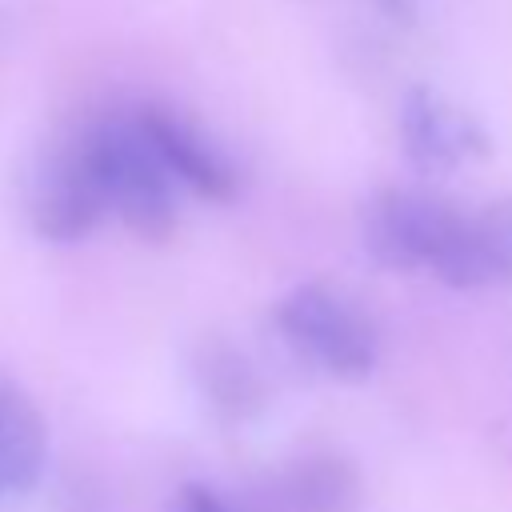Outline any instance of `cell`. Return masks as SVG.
I'll return each mask as SVG.
<instances>
[{
    "label": "cell",
    "instance_id": "1",
    "mask_svg": "<svg viewBox=\"0 0 512 512\" xmlns=\"http://www.w3.org/2000/svg\"><path fill=\"white\" fill-rule=\"evenodd\" d=\"M364 248L384 268H424L452 288H484L500 280L480 220L412 188H388L368 204Z\"/></svg>",
    "mask_w": 512,
    "mask_h": 512
},
{
    "label": "cell",
    "instance_id": "2",
    "mask_svg": "<svg viewBox=\"0 0 512 512\" xmlns=\"http://www.w3.org/2000/svg\"><path fill=\"white\" fill-rule=\"evenodd\" d=\"M88 148L108 208L140 240H164L176 228L172 172L164 168L140 124H100L88 132Z\"/></svg>",
    "mask_w": 512,
    "mask_h": 512
},
{
    "label": "cell",
    "instance_id": "3",
    "mask_svg": "<svg viewBox=\"0 0 512 512\" xmlns=\"http://www.w3.org/2000/svg\"><path fill=\"white\" fill-rule=\"evenodd\" d=\"M284 340L336 380H364L376 368V332L368 316L328 284H300L276 304Z\"/></svg>",
    "mask_w": 512,
    "mask_h": 512
},
{
    "label": "cell",
    "instance_id": "4",
    "mask_svg": "<svg viewBox=\"0 0 512 512\" xmlns=\"http://www.w3.org/2000/svg\"><path fill=\"white\" fill-rule=\"evenodd\" d=\"M32 224L44 240H80L96 228V220L108 212L96 164H92V148H88V132L64 148H56L52 156H44L36 180H32Z\"/></svg>",
    "mask_w": 512,
    "mask_h": 512
},
{
    "label": "cell",
    "instance_id": "5",
    "mask_svg": "<svg viewBox=\"0 0 512 512\" xmlns=\"http://www.w3.org/2000/svg\"><path fill=\"white\" fill-rule=\"evenodd\" d=\"M400 144L424 172H452L476 156H488V132L432 88H408L400 100Z\"/></svg>",
    "mask_w": 512,
    "mask_h": 512
},
{
    "label": "cell",
    "instance_id": "6",
    "mask_svg": "<svg viewBox=\"0 0 512 512\" xmlns=\"http://www.w3.org/2000/svg\"><path fill=\"white\" fill-rule=\"evenodd\" d=\"M136 124L148 136V144L156 148V156L164 160V168L176 180H184L192 192H200L208 200H228L236 192V176L224 164V156L172 108H144L136 116Z\"/></svg>",
    "mask_w": 512,
    "mask_h": 512
},
{
    "label": "cell",
    "instance_id": "7",
    "mask_svg": "<svg viewBox=\"0 0 512 512\" xmlns=\"http://www.w3.org/2000/svg\"><path fill=\"white\" fill-rule=\"evenodd\" d=\"M48 456V424L8 376H0V496L28 492Z\"/></svg>",
    "mask_w": 512,
    "mask_h": 512
},
{
    "label": "cell",
    "instance_id": "8",
    "mask_svg": "<svg viewBox=\"0 0 512 512\" xmlns=\"http://www.w3.org/2000/svg\"><path fill=\"white\" fill-rule=\"evenodd\" d=\"M360 480L352 464L336 456H308L292 464V472L276 488L280 512H348L356 504Z\"/></svg>",
    "mask_w": 512,
    "mask_h": 512
},
{
    "label": "cell",
    "instance_id": "9",
    "mask_svg": "<svg viewBox=\"0 0 512 512\" xmlns=\"http://www.w3.org/2000/svg\"><path fill=\"white\" fill-rule=\"evenodd\" d=\"M204 388L212 396V404L224 412V416H248L264 404V388L256 380V372L232 356V352H208L204 360Z\"/></svg>",
    "mask_w": 512,
    "mask_h": 512
},
{
    "label": "cell",
    "instance_id": "10",
    "mask_svg": "<svg viewBox=\"0 0 512 512\" xmlns=\"http://www.w3.org/2000/svg\"><path fill=\"white\" fill-rule=\"evenodd\" d=\"M476 220H480V232H484V240H488L496 276H500V280H512V200L488 204Z\"/></svg>",
    "mask_w": 512,
    "mask_h": 512
},
{
    "label": "cell",
    "instance_id": "11",
    "mask_svg": "<svg viewBox=\"0 0 512 512\" xmlns=\"http://www.w3.org/2000/svg\"><path fill=\"white\" fill-rule=\"evenodd\" d=\"M184 512H232L216 492H208V488H184Z\"/></svg>",
    "mask_w": 512,
    "mask_h": 512
},
{
    "label": "cell",
    "instance_id": "12",
    "mask_svg": "<svg viewBox=\"0 0 512 512\" xmlns=\"http://www.w3.org/2000/svg\"><path fill=\"white\" fill-rule=\"evenodd\" d=\"M384 16H392V20H416V8H420V0H372Z\"/></svg>",
    "mask_w": 512,
    "mask_h": 512
}]
</instances>
